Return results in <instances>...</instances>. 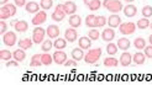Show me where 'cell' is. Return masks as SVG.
<instances>
[{
    "instance_id": "1f68e13d",
    "label": "cell",
    "mask_w": 152,
    "mask_h": 85,
    "mask_svg": "<svg viewBox=\"0 0 152 85\" xmlns=\"http://www.w3.org/2000/svg\"><path fill=\"white\" fill-rule=\"evenodd\" d=\"M150 25H151V24H150L148 19H147V17H143V19H141V20L137 21V25H136V26H137L140 30H145V28H147Z\"/></svg>"
},
{
    "instance_id": "f907efd6",
    "label": "cell",
    "mask_w": 152,
    "mask_h": 85,
    "mask_svg": "<svg viewBox=\"0 0 152 85\" xmlns=\"http://www.w3.org/2000/svg\"><path fill=\"white\" fill-rule=\"evenodd\" d=\"M150 27H151V30H152V22H151V25H150Z\"/></svg>"
},
{
    "instance_id": "d6986e66",
    "label": "cell",
    "mask_w": 152,
    "mask_h": 85,
    "mask_svg": "<svg viewBox=\"0 0 152 85\" xmlns=\"http://www.w3.org/2000/svg\"><path fill=\"white\" fill-rule=\"evenodd\" d=\"M72 58L74 60H82L83 58H84V52H83V49L80 47H77V48H74L72 51Z\"/></svg>"
},
{
    "instance_id": "2e32d148",
    "label": "cell",
    "mask_w": 152,
    "mask_h": 85,
    "mask_svg": "<svg viewBox=\"0 0 152 85\" xmlns=\"http://www.w3.org/2000/svg\"><path fill=\"white\" fill-rule=\"evenodd\" d=\"M108 24H109V26L110 27H119L121 24H123V22H121V19H120V16L119 15H111V16L108 19Z\"/></svg>"
},
{
    "instance_id": "8992f818",
    "label": "cell",
    "mask_w": 152,
    "mask_h": 85,
    "mask_svg": "<svg viewBox=\"0 0 152 85\" xmlns=\"http://www.w3.org/2000/svg\"><path fill=\"white\" fill-rule=\"evenodd\" d=\"M135 28H136V25L132 24V22H123L119 26V31L123 35H132L135 32Z\"/></svg>"
},
{
    "instance_id": "e0dca14e",
    "label": "cell",
    "mask_w": 152,
    "mask_h": 85,
    "mask_svg": "<svg viewBox=\"0 0 152 85\" xmlns=\"http://www.w3.org/2000/svg\"><path fill=\"white\" fill-rule=\"evenodd\" d=\"M131 60H132V56H131L129 52H124L123 54L120 56V64H121V65H124V67L130 65Z\"/></svg>"
},
{
    "instance_id": "c3c4849f",
    "label": "cell",
    "mask_w": 152,
    "mask_h": 85,
    "mask_svg": "<svg viewBox=\"0 0 152 85\" xmlns=\"http://www.w3.org/2000/svg\"><path fill=\"white\" fill-rule=\"evenodd\" d=\"M148 42H150V44H152V35L148 37Z\"/></svg>"
},
{
    "instance_id": "d6a6232c",
    "label": "cell",
    "mask_w": 152,
    "mask_h": 85,
    "mask_svg": "<svg viewBox=\"0 0 152 85\" xmlns=\"http://www.w3.org/2000/svg\"><path fill=\"white\" fill-rule=\"evenodd\" d=\"M142 15H143V17H151L152 16V6L151 5H145L142 7V10H141Z\"/></svg>"
},
{
    "instance_id": "52a82bcc",
    "label": "cell",
    "mask_w": 152,
    "mask_h": 85,
    "mask_svg": "<svg viewBox=\"0 0 152 85\" xmlns=\"http://www.w3.org/2000/svg\"><path fill=\"white\" fill-rule=\"evenodd\" d=\"M3 41H4V43L6 46H10V47H12V46L16 43V35H15V32H12V31H9V32L4 33Z\"/></svg>"
},
{
    "instance_id": "484cf974",
    "label": "cell",
    "mask_w": 152,
    "mask_h": 85,
    "mask_svg": "<svg viewBox=\"0 0 152 85\" xmlns=\"http://www.w3.org/2000/svg\"><path fill=\"white\" fill-rule=\"evenodd\" d=\"M86 25L88 27H98L95 15H88V16L86 17Z\"/></svg>"
},
{
    "instance_id": "30bf717a",
    "label": "cell",
    "mask_w": 152,
    "mask_h": 85,
    "mask_svg": "<svg viewBox=\"0 0 152 85\" xmlns=\"http://www.w3.org/2000/svg\"><path fill=\"white\" fill-rule=\"evenodd\" d=\"M64 37H66V40H67V41L74 42V41H77L78 33H77V31L74 30V27H72V28H67V30L64 31Z\"/></svg>"
},
{
    "instance_id": "d4e9b609",
    "label": "cell",
    "mask_w": 152,
    "mask_h": 85,
    "mask_svg": "<svg viewBox=\"0 0 152 85\" xmlns=\"http://www.w3.org/2000/svg\"><path fill=\"white\" fill-rule=\"evenodd\" d=\"M32 43H34L32 40H30V38H24V40L19 41V47L22 49H28V48H31Z\"/></svg>"
},
{
    "instance_id": "f546056e",
    "label": "cell",
    "mask_w": 152,
    "mask_h": 85,
    "mask_svg": "<svg viewBox=\"0 0 152 85\" xmlns=\"http://www.w3.org/2000/svg\"><path fill=\"white\" fill-rule=\"evenodd\" d=\"M41 60H42V64H45V65H50L52 62H53V56L48 54L47 52H45L43 54H41Z\"/></svg>"
},
{
    "instance_id": "4316f807",
    "label": "cell",
    "mask_w": 152,
    "mask_h": 85,
    "mask_svg": "<svg viewBox=\"0 0 152 85\" xmlns=\"http://www.w3.org/2000/svg\"><path fill=\"white\" fill-rule=\"evenodd\" d=\"M53 46H55L56 49H64L67 46V40H63V38H56V41L53 42Z\"/></svg>"
},
{
    "instance_id": "7dc6e473",
    "label": "cell",
    "mask_w": 152,
    "mask_h": 85,
    "mask_svg": "<svg viewBox=\"0 0 152 85\" xmlns=\"http://www.w3.org/2000/svg\"><path fill=\"white\" fill-rule=\"evenodd\" d=\"M83 1H84V4H86V5L88 6V5L90 4V3H92V1H93V0H83Z\"/></svg>"
},
{
    "instance_id": "f35d334b",
    "label": "cell",
    "mask_w": 152,
    "mask_h": 85,
    "mask_svg": "<svg viewBox=\"0 0 152 85\" xmlns=\"http://www.w3.org/2000/svg\"><path fill=\"white\" fill-rule=\"evenodd\" d=\"M88 37L90 38V40H93V41L98 40V38H99V31L95 30V28L90 30V31H89V33H88Z\"/></svg>"
},
{
    "instance_id": "b9f144b4",
    "label": "cell",
    "mask_w": 152,
    "mask_h": 85,
    "mask_svg": "<svg viewBox=\"0 0 152 85\" xmlns=\"http://www.w3.org/2000/svg\"><path fill=\"white\" fill-rule=\"evenodd\" d=\"M145 56L147 58H152V44L148 47H145Z\"/></svg>"
},
{
    "instance_id": "7bdbcfd3",
    "label": "cell",
    "mask_w": 152,
    "mask_h": 85,
    "mask_svg": "<svg viewBox=\"0 0 152 85\" xmlns=\"http://www.w3.org/2000/svg\"><path fill=\"white\" fill-rule=\"evenodd\" d=\"M14 1H15V5L19 6V7L26 6V0H14Z\"/></svg>"
},
{
    "instance_id": "d590c367",
    "label": "cell",
    "mask_w": 152,
    "mask_h": 85,
    "mask_svg": "<svg viewBox=\"0 0 152 85\" xmlns=\"http://www.w3.org/2000/svg\"><path fill=\"white\" fill-rule=\"evenodd\" d=\"M100 5H102V3H100V0H93L92 3H90L89 5H88V7H89V10H92V11H95V10H98L100 7Z\"/></svg>"
},
{
    "instance_id": "60d3db41",
    "label": "cell",
    "mask_w": 152,
    "mask_h": 85,
    "mask_svg": "<svg viewBox=\"0 0 152 85\" xmlns=\"http://www.w3.org/2000/svg\"><path fill=\"white\" fill-rule=\"evenodd\" d=\"M6 28H7V25L4 20L0 21V33H6Z\"/></svg>"
},
{
    "instance_id": "cb8c5ba5",
    "label": "cell",
    "mask_w": 152,
    "mask_h": 85,
    "mask_svg": "<svg viewBox=\"0 0 152 85\" xmlns=\"http://www.w3.org/2000/svg\"><path fill=\"white\" fill-rule=\"evenodd\" d=\"M145 58H146L145 53H141V52L135 53V54L132 56V60L135 62L136 64H139V65H141V64L145 63Z\"/></svg>"
},
{
    "instance_id": "4fadbf2b",
    "label": "cell",
    "mask_w": 152,
    "mask_h": 85,
    "mask_svg": "<svg viewBox=\"0 0 152 85\" xmlns=\"http://www.w3.org/2000/svg\"><path fill=\"white\" fill-rule=\"evenodd\" d=\"M123 10H124L125 16H127V17H134L135 15L137 14V7H136L135 5H132V4L126 5Z\"/></svg>"
},
{
    "instance_id": "7402d4cb",
    "label": "cell",
    "mask_w": 152,
    "mask_h": 85,
    "mask_svg": "<svg viewBox=\"0 0 152 85\" xmlns=\"http://www.w3.org/2000/svg\"><path fill=\"white\" fill-rule=\"evenodd\" d=\"M116 44H118L119 49H121V51H127L130 48V41H129L127 38H119Z\"/></svg>"
},
{
    "instance_id": "836d02e7",
    "label": "cell",
    "mask_w": 152,
    "mask_h": 85,
    "mask_svg": "<svg viewBox=\"0 0 152 85\" xmlns=\"http://www.w3.org/2000/svg\"><path fill=\"white\" fill-rule=\"evenodd\" d=\"M106 52H108V54L114 56L118 52V44H114V43H110L109 42V44L106 46Z\"/></svg>"
},
{
    "instance_id": "681fc988",
    "label": "cell",
    "mask_w": 152,
    "mask_h": 85,
    "mask_svg": "<svg viewBox=\"0 0 152 85\" xmlns=\"http://www.w3.org/2000/svg\"><path fill=\"white\" fill-rule=\"evenodd\" d=\"M124 1H127V3H131V1H134V0H124Z\"/></svg>"
},
{
    "instance_id": "ac0fdd59",
    "label": "cell",
    "mask_w": 152,
    "mask_h": 85,
    "mask_svg": "<svg viewBox=\"0 0 152 85\" xmlns=\"http://www.w3.org/2000/svg\"><path fill=\"white\" fill-rule=\"evenodd\" d=\"M25 7H26V11L28 14H37L39 10H40V5L37 4L36 1H28Z\"/></svg>"
},
{
    "instance_id": "9a60e30c",
    "label": "cell",
    "mask_w": 152,
    "mask_h": 85,
    "mask_svg": "<svg viewBox=\"0 0 152 85\" xmlns=\"http://www.w3.org/2000/svg\"><path fill=\"white\" fill-rule=\"evenodd\" d=\"M46 33H47L48 38H57L59 35V28L57 25H50L46 30Z\"/></svg>"
},
{
    "instance_id": "5b68a950",
    "label": "cell",
    "mask_w": 152,
    "mask_h": 85,
    "mask_svg": "<svg viewBox=\"0 0 152 85\" xmlns=\"http://www.w3.org/2000/svg\"><path fill=\"white\" fill-rule=\"evenodd\" d=\"M66 12H64V10H63V4H58L57 6H56V9H55V11H53V14H52V20L53 21H56V22H59V21H62L63 19H64V16H66Z\"/></svg>"
},
{
    "instance_id": "3957f363",
    "label": "cell",
    "mask_w": 152,
    "mask_h": 85,
    "mask_svg": "<svg viewBox=\"0 0 152 85\" xmlns=\"http://www.w3.org/2000/svg\"><path fill=\"white\" fill-rule=\"evenodd\" d=\"M100 56H102V49L95 48V49H92V51H89L87 53V54L84 56V60L88 64H94L95 62L100 58Z\"/></svg>"
},
{
    "instance_id": "e575fe53",
    "label": "cell",
    "mask_w": 152,
    "mask_h": 85,
    "mask_svg": "<svg viewBox=\"0 0 152 85\" xmlns=\"http://www.w3.org/2000/svg\"><path fill=\"white\" fill-rule=\"evenodd\" d=\"M52 5H53V0H41V1H40V6L42 7L43 10L51 9Z\"/></svg>"
},
{
    "instance_id": "ba28073f",
    "label": "cell",
    "mask_w": 152,
    "mask_h": 85,
    "mask_svg": "<svg viewBox=\"0 0 152 85\" xmlns=\"http://www.w3.org/2000/svg\"><path fill=\"white\" fill-rule=\"evenodd\" d=\"M46 19H47V14L45 12V11H39L37 12L35 16L32 17V25H35V26H39V25H42L45 21H46Z\"/></svg>"
},
{
    "instance_id": "4dcf8cb0",
    "label": "cell",
    "mask_w": 152,
    "mask_h": 85,
    "mask_svg": "<svg viewBox=\"0 0 152 85\" xmlns=\"http://www.w3.org/2000/svg\"><path fill=\"white\" fill-rule=\"evenodd\" d=\"M118 63H119V60H118L116 58H113V57H108V58L104 59V65H105V67H109V68L116 67Z\"/></svg>"
},
{
    "instance_id": "f6af8a7d",
    "label": "cell",
    "mask_w": 152,
    "mask_h": 85,
    "mask_svg": "<svg viewBox=\"0 0 152 85\" xmlns=\"http://www.w3.org/2000/svg\"><path fill=\"white\" fill-rule=\"evenodd\" d=\"M6 67H18V60H10V62H6Z\"/></svg>"
},
{
    "instance_id": "7a4b0ae2",
    "label": "cell",
    "mask_w": 152,
    "mask_h": 85,
    "mask_svg": "<svg viewBox=\"0 0 152 85\" xmlns=\"http://www.w3.org/2000/svg\"><path fill=\"white\" fill-rule=\"evenodd\" d=\"M103 5H104V7L106 10H109L114 14H116V12H119V11H121L124 9L123 3L119 1V0H104Z\"/></svg>"
},
{
    "instance_id": "ee69618b",
    "label": "cell",
    "mask_w": 152,
    "mask_h": 85,
    "mask_svg": "<svg viewBox=\"0 0 152 85\" xmlns=\"http://www.w3.org/2000/svg\"><path fill=\"white\" fill-rule=\"evenodd\" d=\"M66 67H77V60H67L66 63H64Z\"/></svg>"
},
{
    "instance_id": "bcb514c9",
    "label": "cell",
    "mask_w": 152,
    "mask_h": 85,
    "mask_svg": "<svg viewBox=\"0 0 152 85\" xmlns=\"http://www.w3.org/2000/svg\"><path fill=\"white\" fill-rule=\"evenodd\" d=\"M7 1H9V0H0V4H1V5L4 6V5H6V4H7Z\"/></svg>"
},
{
    "instance_id": "603a6c76",
    "label": "cell",
    "mask_w": 152,
    "mask_h": 85,
    "mask_svg": "<svg viewBox=\"0 0 152 85\" xmlns=\"http://www.w3.org/2000/svg\"><path fill=\"white\" fill-rule=\"evenodd\" d=\"M78 42H79V47L82 49H89V47L92 46V41H90L89 37H80Z\"/></svg>"
},
{
    "instance_id": "44dd1931",
    "label": "cell",
    "mask_w": 152,
    "mask_h": 85,
    "mask_svg": "<svg viewBox=\"0 0 152 85\" xmlns=\"http://www.w3.org/2000/svg\"><path fill=\"white\" fill-rule=\"evenodd\" d=\"M80 24H82V19H80V16L79 15H71V17H69V25H71V27H79L80 26Z\"/></svg>"
},
{
    "instance_id": "8fae6325",
    "label": "cell",
    "mask_w": 152,
    "mask_h": 85,
    "mask_svg": "<svg viewBox=\"0 0 152 85\" xmlns=\"http://www.w3.org/2000/svg\"><path fill=\"white\" fill-rule=\"evenodd\" d=\"M63 10L67 15H74L75 11H77V5L73 1H66L63 4Z\"/></svg>"
},
{
    "instance_id": "6da1fadb",
    "label": "cell",
    "mask_w": 152,
    "mask_h": 85,
    "mask_svg": "<svg viewBox=\"0 0 152 85\" xmlns=\"http://www.w3.org/2000/svg\"><path fill=\"white\" fill-rule=\"evenodd\" d=\"M15 14H16V5L14 4H6L3 7H0V19L1 20L12 17Z\"/></svg>"
},
{
    "instance_id": "9c48e42d",
    "label": "cell",
    "mask_w": 152,
    "mask_h": 85,
    "mask_svg": "<svg viewBox=\"0 0 152 85\" xmlns=\"http://www.w3.org/2000/svg\"><path fill=\"white\" fill-rule=\"evenodd\" d=\"M53 62H56L57 64H64L67 62V54L62 49L56 51L53 53Z\"/></svg>"
},
{
    "instance_id": "8d00e7d4",
    "label": "cell",
    "mask_w": 152,
    "mask_h": 85,
    "mask_svg": "<svg viewBox=\"0 0 152 85\" xmlns=\"http://www.w3.org/2000/svg\"><path fill=\"white\" fill-rule=\"evenodd\" d=\"M11 57H12V54L10 53V51L4 49V51L0 52V59H1V60H10Z\"/></svg>"
},
{
    "instance_id": "ab89813d",
    "label": "cell",
    "mask_w": 152,
    "mask_h": 85,
    "mask_svg": "<svg viewBox=\"0 0 152 85\" xmlns=\"http://www.w3.org/2000/svg\"><path fill=\"white\" fill-rule=\"evenodd\" d=\"M106 22H108V20H106L105 16H96V25L99 27H103Z\"/></svg>"
},
{
    "instance_id": "f1b7e54d",
    "label": "cell",
    "mask_w": 152,
    "mask_h": 85,
    "mask_svg": "<svg viewBox=\"0 0 152 85\" xmlns=\"http://www.w3.org/2000/svg\"><path fill=\"white\" fill-rule=\"evenodd\" d=\"M134 44H135V47H136V49H145V47H146V41L143 40L142 37H137L136 40L134 41Z\"/></svg>"
},
{
    "instance_id": "ffe728a7",
    "label": "cell",
    "mask_w": 152,
    "mask_h": 85,
    "mask_svg": "<svg viewBox=\"0 0 152 85\" xmlns=\"http://www.w3.org/2000/svg\"><path fill=\"white\" fill-rule=\"evenodd\" d=\"M12 57L15 60H18V62H22L25 58H26V53H25V49H22V48H19L16 49L14 53H12Z\"/></svg>"
},
{
    "instance_id": "277c9868",
    "label": "cell",
    "mask_w": 152,
    "mask_h": 85,
    "mask_svg": "<svg viewBox=\"0 0 152 85\" xmlns=\"http://www.w3.org/2000/svg\"><path fill=\"white\" fill-rule=\"evenodd\" d=\"M45 35H46V30L45 28H42V27L34 28V31H32V41H34V43L40 44L43 41Z\"/></svg>"
},
{
    "instance_id": "7c38bea8",
    "label": "cell",
    "mask_w": 152,
    "mask_h": 85,
    "mask_svg": "<svg viewBox=\"0 0 152 85\" xmlns=\"http://www.w3.org/2000/svg\"><path fill=\"white\" fill-rule=\"evenodd\" d=\"M114 37H115V31L113 30V27L110 28H105L102 33V38L105 41V42H109V41H113Z\"/></svg>"
},
{
    "instance_id": "74e56055",
    "label": "cell",
    "mask_w": 152,
    "mask_h": 85,
    "mask_svg": "<svg viewBox=\"0 0 152 85\" xmlns=\"http://www.w3.org/2000/svg\"><path fill=\"white\" fill-rule=\"evenodd\" d=\"M53 47V43H52V41H50V38L47 41H43L42 42V51L43 52H48V51H51V48Z\"/></svg>"
},
{
    "instance_id": "5bb4252c",
    "label": "cell",
    "mask_w": 152,
    "mask_h": 85,
    "mask_svg": "<svg viewBox=\"0 0 152 85\" xmlns=\"http://www.w3.org/2000/svg\"><path fill=\"white\" fill-rule=\"evenodd\" d=\"M14 27H15V31H18V32H26L28 28V24L24 20H18L14 24Z\"/></svg>"
},
{
    "instance_id": "83f0119b",
    "label": "cell",
    "mask_w": 152,
    "mask_h": 85,
    "mask_svg": "<svg viewBox=\"0 0 152 85\" xmlns=\"http://www.w3.org/2000/svg\"><path fill=\"white\" fill-rule=\"evenodd\" d=\"M41 64H42L41 56L40 54H34L31 57V60H30V67H40Z\"/></svg>"
}]
</instances>
